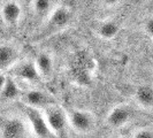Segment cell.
<instances>
[{
    "instance_id": "cell-1",
    "label": "cell",
    "mask_w": 153,
    "mask_h": 138,
    "mask_svg": "<svg viewBox=\"0 0 153 138\" xmlns=\"http://www.w3.org/2000/svg\"><path fill=\"white\" fill-rule=\"evenodd\" d=\"M73 20V13L67 6H59L51 10L46 17L45 24L42 29L32 37V43H39L42 40L52 37L54 35L63 31L68 28Z\"/></svg>"
},
{
    "instance_id": "cell-2",
    "label": "cell",
    "mask_w": 153,
    "mask_h": 138,
    "mask_svg": "<svg viewBox=\"0 0 153 138\" xmlns=\"http://www.w3.org/2000/svg\"><path fill=\"white\" fill-rule=\"evenodd\" d=\"M66 113L68 125L78 135H89L93 131L96 127V117L90 111L71 108Z\"/></svg>"
},
{
    "instance_id": "cell-3",
    "label": "cell",
    "mask_w": 153,
    "mask_h": 138,
    "mask_svg": "<svg viewBox=\"0 0 153 138\" xmlns=\"http://www.w3.org/2000/svg\"><path fill=\"white\" fill-rule=\"evenodd\" d=\"M46 123L53 136H61L68 127L66 111L56 104L42 109Z\"/></svg>"
},
{
    "instance_id": "cell-4",
    "label": "cell",
    "mask_w": 153,
    "mask_h": 138,
    "mask_svg": "<svg viewBox=\"0 0 153 138\" xmlns=\"http://www.w3.org/2000/svg\"><path fill=\"white\" fill-rule=\"evenodd\" d=\"M27 117V125L30 128L32 135L36 138H51L53 135L46 123L44 115L40 109L31 107H24Z\"/></svg>"
},
{
    "instance_id": "cell-5",
    "label": "cell",
    "mask_w": 153,
    "mask_h": 138,
    "mask_svg": "<svg viewBox=\"0 0 153 138\" xmlns=\"http://www.w3.org/2000/svg\"><path fill=\"white\" fill-rule=\"evenodd\" d=\"M20 98L22 100L24 107L36 108L40 111L56 104V100L54 99L52 94L43 90H39V89H35V88L22 92Z\"/></svg>"
},
{
    "instance_id": "cell-6",
    "label": "cell",
    "mask_w": 153,
    "mask_h": 138,
    "mask_svg": "<svg viewBox=\"0 0 153 138\" xmlns=\"http://www.w3.org/2000/svg\"><path fill=\"white\" fill-rule=\"evenodd\" d=\"M132 117V111L128 105H116L109 109L106 115V124L113 129H120L126 127Z\"/></svg>"
},
{
    "instance_id": "cell-7",
    "label": "cell",
    "mask_w": 153,
    "mask_h": 138,
    "mask_svg": "<svg viewBox=\"0 0 153 138\" xmlns=\"http://www.w3.org/2000/svg\"><path fill=\"white\" fill-rule=\"evenodd\" d=\"M27 124L17 117H0V135L2 138H24Z\"/></svg>"
},
{
    "instance_id": "cell-8",
    "label": "cell",
    "mask_w": 153,
    "mask_h": 138,
    "mask_svg": "<svg viewBox=\"0 0 153 138\" xmlns=\"http://www.w3.org/2000/svg\"><path fill=\"white\" fill-rule=\"evenodd\" d=\"M10 73L15 81H22L27 83H36L40 81V77L36 70L33 61L30 60H25V61L20 60L10 69Z\"/></svg>"
},
{
    "instance_id": "cell-9",
    "label": "cell",
    "mask_w": 153,
    "mask_h": 138,
    "mask_svg": "<svg viewBox=\"0 0 153 138\" xmlns=\"http://www.w3.org/2000/svg\"><path fill=\"white\" fill-rule=\"evenodd\" d=\"M22 6L15 0L5 1L0 8V16H1L4 23L12 28H15L20 23L21 19H22Z\"/></svg>"
},
{
    "instance_id": "cell-10",
    "label": "cell",
    "mask_w": 153,
    "mask_h": 138,
    "mask_svg": "<svg viewBox=\"0 0 153 138\" xmlns=\"http://www.w3.org/2000/svg\"><path fill=\"white\" fill-rule=\"evenodd\" d=\"M20 61V51L12 44H0V71L10 70Z\"/></svg>"
},
{
    "instance_id": "cell-11",
    "label": "cell",
    "mask_w": 153,
    "mask_h": 138,
    "mask_svg": "<svg viewBox=\"0 0 153 138\" xmlns=\"http://www.w3.org/2000/svg\"><path fill=\"white\" fill-rule=\"evenodd\" d=\"M33 65L36 67V70L38 73L40 79H50L54 70V60L52 54L47 51L39 52L35 60Z\"/></svg>"
},
{
    "instance_id": "cell-12",
    "label": "cell",
    "mask_w": 153,
    "mask_h": 138,
    "mask_svg": "<svg viewBox=\"0 0 153 138\" xmlns=\"http://www.w3.org/2000/svg\"><path fill=\"white\" fill-rule=\"evenodd\" d=\"M120 32V25L114 20H105L97 24L96 33L102 40H113Z\"/></svg>"
},
{
    "instance_id": "cell-13",
    "label": "cell",
    "mask_w": 153,
    "mask_h": 138,
    "mask_svg": "<svg viewBox=\"0 0 153 138\" xmlns=\"http://www.w3.org/2000/svg\"><path fill=\"white\" fill-rule=\"evenodd\" d=\"M135 99L140 107L151 109L153 104V90L151 85H140L135 91Z\"/></svg>"
},
{
    "instance_id": "cell-14",
    "label": "cell",
    "mask_w": 153,
    "mask_h": 138,
    "mask_svg": "<svg viewBox=\"0 0 153 138\" xmlns=\"http://www.w3.org/2000/svg\"><path fill=\"white\" fill-rule=\"evenodd\" d=\"M21 93H22V90L17 85L15 79L13 77H8L2 91L0 92V96H1L2 99L5 100H13L21 97Z\"/></svg>"
},
{
    "instance_id": "cell-15",
    "label": "cell",
    "mask_w": 153,
    "mask_h": 138,
    "mask_svg": "<svg viewBox=\"0 0 153 138\" xmlns=\"http://www.w3.org/2000/svg\"><path fill=\"white\" fill-rule=\"evenodd\" d=\"M31 7L36 15L45 16L52 9V0H32Z\"/></svg>"
},
{
    "instance_id": "cell-16",
    "label": "cell",
    "mask_w": 153,
    "mask_h": 138,
    "mask_svg": "<svg viewBox=\"0 0 153 138\" xmlns=\"http://www.w3.org/2000/svg\"><path fill=\"white\" fill-rule=\"evenodd\" d=\"M132 138H153L151 128H140L134 132Z\"/></svg>"
},
{
    "instance_id": "cell-17",
    "label": "cell",
    "mask_w": 153,
    "mask_h": 138,
    "mask_svg": "<svg viewBox=\"0 0 153 138\" xmlns=\"http://www.w3.org/2000/svg\"><path fill=\"white\" fill-rule=\"evenodd\" d=\"M143 29H144V32H145L146 35L150 37V38H152V31H153V20L151 17H149V19H146L145 21H144V24H143Z\"/></svg>"
},
{
    "instance_id": "cell-18",
    "label": "cell",
    "mask_w": 153,
    "mask_h": 138,
    "mask_svg": "<svg viewBox=\"0 0 153 138\" xmlns=\"http://www.w3.org/2000/svg\"><path fill=\"white\" fill-rule=\"evenodd\" d=\"M7 79H8L7 75H6L5 73H1V71H0V92L2 91V89H4V86L6 84Z\"/></svg>"
},
{
    "instance_id": "cell-19",
    "label": "cell",
    "mask_w": 153,
    "mask_h": 138,
    "mask_svg": "<svg viewBox=\"0 0 153 138\" xmlns=\"http://www.w3.org/2000/svg\"><path fill=\"white\" fill-rule=\"evenodd\" d=\"M106 7H114V6H116L117 4H119V1L120 0H100Z\"/></svg>"
}]
</instances>
